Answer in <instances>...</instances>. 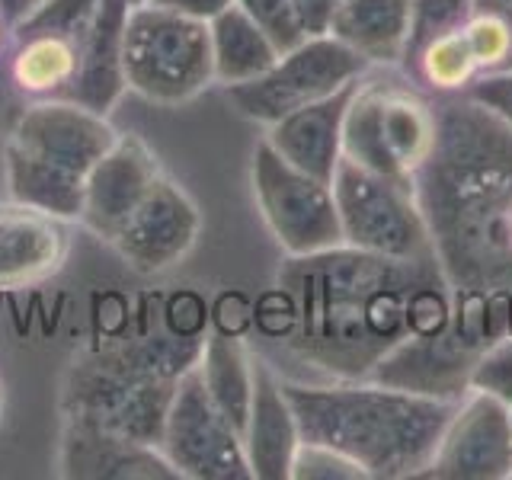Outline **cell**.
<instances>
[{"instance_id":"cell-1","label":"cell","mask_w":512,"mask_h":480,"mask_svg":"<svg viewBox=\"0 0 512 480\" xmlns=\"http://www.w3.org/2000/svg\"><path fill=\"white\" fill-rule=\"evenodd\" d=\"M436 276H442L436 253L394 260L340 244L288 256L279 292L292 320L282 343L298 362L333 381L372 378L410 340V301Z\"/></svg>"},{"instance_id":"cell-2","label":"cell","mask_w":512,"mask_h":480,"mask_svg":"<svg viewBox=\"0 0 512 480\" xmlns=\"http://www.w3.org/2000/svg\"><path fill=\"white\" fill-rule=\"evenodd\" d=\"M436 263L452 288H512V128L455 96L413 176Z\"/></svg>"},{"instance_id":"cell-3","label":"cell","mask_w":512,"mask_h":480,"mask_svg":"<svg viewBox=\"0 0 512 480\" xmlns=\"http://www.w3.org/2000/svg\"><path fill=\"white\" fill-rule=\"evenodd\" d=\"M301 442L349 458L365 477H423L458 400H439L375 378L304 384L282 381Z\"/></svg>"},{"instance_id":"cell-4","label":"cell","mask_w":512,"mask_h":480,"mask_svg":"<svg viewBox=\"0 0 512 480\" xmlns=\"http://www.w3.org/2000/svg\"><path fill=\"white\" fill-rule=\"evenodd\" d=\"M199 356L196 336H141L80 349L61 384V416L160 448L173 394Z\"/></svg>"},{"instance_id":"cell-5","label":"cell","mask_w":512,"mask_h":480,"mask_svg":"<svg viewBox=\"0 0 512 480\" xmlns=\"http://www.w3.org/2000/svg\"><path fill=\"white\" fill-rule=\"evenodd\" d=\"M116 138L100 112L64 96L39 100L16 119L4 148L10 199L61 221L80 218L87 176Z\"/></svg>"},{"instance_id":"cell-6","label":"cell","mask_w":512,"mask_h":480,"mask_svg":"<svg viewBox=\"0 0 512 480\" xmlns=\"http://www.w3.org/2000/svg\"><path fill=\"white\" fill-rule=\"evenodd\" d=\"M512 336V288H452L448 324L432 336H410L375 368V381L461 400L471 391L480 356Z\"/></svg>"},{"instance_id":"cell-7","label":"cell","mask_w":512,"mask_h":480,"mask_svg":"<svg viewBox=\"0 0 512 480\" xmlns=\"http://www.w3.org/2000/svg\"><path fill=\"white\" fill-rule=\"evenodd\" d=\"M125 84L160 106H180L215 84L208 23L138 4L125 23Z\"/></svg>"},{"instance_id":"cell-8","label":"cell","mask_w":512,"mask_h":480,"mask_svg":"<svg viewBox=\"0 0 512 480\" xmlns=\"http://www.w3.org/2000/svg\"><path fill=\"white\" fill-rule=\"evenodd\" d=\"M436 144V106L397 84H359L343 122V157L410 183Z\"/></svg>"},{"instance_id":"cell-9","label":"cell","mask_w":512,"mask_h":480,"mask_svg":"<svg viewBox=\"0 0 512 480\" xmlns=\"http://www.w3.org/2000/svg\"><path fill=\"white\" fill-rule=\"evenodd\" d=\"M330 186L346 247L394 260L432 253L426 218L410 183L365 170L343 157Z\"/></svg>"},{"instance_id":"cell-10","label":"cell","mask_w":512,"mask_h":480,"mask_svg":"<svg viewBox=\"0 0 512 480\" xmlns=\"http://www.w3.org/2000/svg\"><path fill=\"white\" fill-rule=\"evenodd\" d=\"M250 186L269 234L288 256L343 244L333 186L288 164L269 141H260L253 151Z\"/></svg>"},{"instance_id":"cell-11","label":"cell","mask_w":512,"mask_h":480,"mask_svg":"<svg viewBox=\"0 0 512 480\" xmlns=\"http://www.w3.org/2000/svg\"><path fill=\"white\" fill-rule=\"evenodd\" d=\"M365 71L368 64L352 48L324 32V36H308L282 52L260 77L228 87V96L240 109V116L272 125L285 119L288 112L327 100L343 87L356 84Z\"/></svg>"},{"instance_id":"cell-12","label":"cell","mask_w":512,"mask_h":480,"mask_svg":"<svg viewBox=\"0 0 512 480\" xmlns=\"http://www.w3.org/2000/svg\"><path fill=\"white\" fill-rule=\"evenodd\" d=\"M160 452L176 474L189 480H253L244 436L215 407L199 368L186 372L173 394Z\"/></svg>"},{"instance_id":"cell-13","label":"cell","mask_w":512,"mask_h":480,"mask_svg":"<svg viewBox=\"0 0 512 480\" xmlns=\"http://www.w3.org/2000/svg\"><path fill=\"white\" fill-rule=\"evenodd\" d=\"M423 477L442 480H506L512 477V416L500 397L471 388L436 445Z\"/></svg>"},{"instance_id":"cell-14","label":"cell","mask_w":512,"mask_h":480,"mask_svg":"<svg viewBox=\"0 0 512 480\" xmlns=\"http://www.w3.org/2000/svg\"><path fill=\"white\" fill-rule=\"evenodd\" d=\"M202 231V215L189 192L164 173L144 196V202L112 237V247L141 276L164 272L180 263Z\"/></svg>"},{"instance_id":"cell-15","label":"cell","mask_w":512,"mask_h":480,"mask_svg":"<svg viewBox=\"0 0 512 480\" xmlns=\"http://www.w3.org/2000/svg\"><path fill=\"white\" fill-rule=\"evenodd\" d=\"M164 176L157 154L138 135H119L116 144L96 160L80 205V224L106 244L122 231L151 186Z\"/></svg>"},{"instance_id":"cell-16","label":"cell","mask_w":512,"mask_h":480,"mask_svg":"<svg viewBox=\"0 0 512 480\" xmlns=\"http://www.w3.org/2000/svg\"><path fill=\"white\" fill-rule=\"evenodd\" d=\"M58 468L71 480H180L157 445L74 416H64Z\"/></svg>"},{"instance_id":"cell-17","label":"cell","mask_w":512,"mask_h":480,"mask_svg":"<svg viewBox=\"0 0 512 480\" xmlns=\"http://www.w3.org/2000/svg\"><path fill=\"white\" fill-rule=\"evenodd\" d=\"M68 260V231L61 218L23 202H0V292L29 288Z\"/></svg>"},{"instance_id":"cell-18","label":"cell","mask_w":512,"mask_h":480,"mask_svg":"<svg viewBox=\"0 0 512 480\" xmlns=\"http://www.w3.org/2000/svg\"><path fill=\"white\" fill-rule=\"evenodd\" d=\"M132 4L128 0H100L93 20L77 48V74L64 100H74L93 112H106L122 100L125 84V23Z\"/></svg>"},{"instance_id":"cell-19","label":"cell","mask_w":512,"mask_h":480,"mask_svg":"<svg viewBox=\"0 0 512 480\" xmlns=\"http://www.w3.org/2000/svg\"><path fill=\"white\" fill-rule=\"evenodd\" d=\"M301 432L282 381L272 368L253 362V404L244 426V452L256 480H292Z\"/></svg>"},{"instance_id":"cell-20","label":"cell","mask_w":512,"mask_h":480,"mask_svg":"<svg viewBox=\"0 0 512 480\" xmlns=\"http://www.w3.org/2000/svg\"><path fill=\"white\" fill-rule=\"evenodd\" d=\"M356 87L359 80L343 87L340 93L327 96V100H317L311 106L288 112L285 119L269 125L266 141L288 164H295L298 170L330 183L343 160V122Z\"/></svg>"},{"instance_id":"cell-21","label":"cell","mask_w":512,"mask_h":480,"mask_svg":"<svg viewBox=\"0 0 512 480\" xmlns=\"http://www.w3.org/2000/svg\"><path fill=\"white\" fill-rule=\"evenodd\" d=\"M327 36L352 48L368 68L400 64L410 42V0H340Z\"/></svg>"},{"instance_id":"cell-22","label":"cell","mask_w":512,"mask_h":480,"mask_svg":"<svg viewBox=\"0 0 512 480\" xmlns=\"http://www.w3.org/2000/svg\"><path fill=\"white\" fill-rule=\"evenodd\" d=\"M208 36H212L215 80L224 87H237V84H247L253 77H260L282 55L276 42H272L237 4H231L208 23Z\"/></svg>"},{"instance_id":"cell-23","label":"cell","mask_w":512,"mask_h":480,"mask_svg":"<svg viewBox=\"0 0 512 480\" xmlns=\"http://www.w3.org/2000/svg\"><path fill=\"white\" fill-rule=\"evenodd\" d=\"M196 368L205 381V391L215 400V407L244 436L250 404H253V359L244 349V343L237 340V333L205 336Z\"/></svg>"},{"instance_id":"cell-24","label":"cell","mask_w":512,"mask_h":480,"mask_svg":"<svg viewBox=\"0 0 512 480\" xmlns=\"http://www.w3.org/2000/svg\"><path fill=\"white\" fill-rule=\"evenodd\" d=\"M13 84L29 96H68L77 74V42L61 36H13Z\"/></svg>"},{"instance_id":"cell-25","label":"cell","mask_w":512,"mask_h":480,"mask_svg":"<svg viewBox=\"0 0 512 480\" xmlns=\"http://www.w3.org/2000/svg\"><path fill=\"white\" fill-rule=\"evenodd\" d=\"M407 68L416 80H423L436 93H468V87L480 77L468 42L461 36V26L445 36L429 39L420 52L407 58Z\"/></svg>"},{"instance_id":"cell-26","label":"cell","mask_w":512,"mask_h":480,"mask_svg":"<svg viewBox=\"0 0 512 480\" xmlns=\"http://www.w3.org/2000/svg\"><path fill=\"white\" fill-rule=\"evenodd\" d=\"M480 77L512 71V7L506 0H474L468 20L461 23Z\"/></svg>"},{"instance_id":"cell-27","label":"cell","mask_w":512,"mask_h":480,"mask_svg":"<svg viewBox=\"0 0 512 480\" xmlns=\"http://www.w3.org/2000/svg\"><path fill=\"white\" fill-rule=\"evenodd\" d=\"M96 4L100 0H45L42 7L13 26V36H61L80 45Z\"/></svg>"},{"instance_id":"cell-28","label":"cell","mask_w":512,"mask_h":480,"mask_svg":"<svg viewBox=\"0 0 512 480\" xmlns=\"http://www.w3.org/2000/svg\"><path fill=\"white\" fill-rule=\"evenodd\" d=\"M471 7H474V0H410V42H407L404 61L413 52H420L429 39L458 29L468 20Z\"/></svg>"},{"instance_id":"cell-29","label":"cell","mask_w":512,"mask_h":480,"mask_svg":"<svg viewBox=\"0 0 512 480\" xmlns=\"http://www.w3.org/2000/svg\"><path fill=\"white\" fill-rule=\"evenodd\" d=\"M234 4L276 42L279 52H288V48L308 39V32L298 20L295 0H234Z\"/></svg>"},{"instance_id":"cell-30","label":"cell","mask_w":512,"mask_h":480,"mask_svg":"<svg viewBox=\"0 0 512 480\" xmlns=\"http://www.w3.org/2000/svg\"><path fill=\"white\" fill-rule=\"evenodd\" d=\"M292 477L295 480H356V477H365V474L349 458H343L340 452H333V448L301 442L298 455H295Z\"/></svg>"},{"instance_id":"cell-31","label":"cell","mask_w":512,"mask_h":480,"mask_svg":"<svg viewBox=\"0 0 512 480\" xmlns=\"http://www.w3.org/2000/svg\"><path fill=\"white\" fill-rule=\"evenodd\" d=\"M471 388L500 397L503 404L512 400V336L490 346L471 372Z\"/></svg>"},{"instance_id":"cell-32","label":"cell","mask_w":512,"mask_h":480,"mask_svg":"<svg viewBox=\"0 0 512 480\" xmlns=\"http://www.w3.org/2000/svg\"><path fill=\"white\" fill-rule=\"evenodd\" d=\"M461 96H468V100L490 109L496 119H503L512 128V71L477 77L468 87V93H461Z\"/></svg>"},{"instance_id":"cell-33","label":"cell","mask_w":512,"mask_h":480,"mask_svg":"<svg viewBox=\"0 0 512 480\" xmlns=\"http://www.w3.org/2000/svg\"><path fill=\"white\" fill-rule=\"evenodd\" d=\"M336 7H340V0H295L298 20L308 36H324Z\"/></svg>"},{"instance_id":"cell-34","label":"cell","mask_w":512,"mask_h":480,"mask_svg":"<svg viewBox=\"0 0 512 480\" xmlns=\"http://www.w3.org/2000/svg\"><path fill=\"white\" fill-rule=\"evenodd\" d=\"M148 4L167 7L173 13H183V16H189V20L212 23L218 13H224L234 4V0H148Z\"/></svg>"},{"instance_id":"cell-35","label":"cell","mask_w":512,"mask_h":480,"mask_svg":"<svg viewBox=\"0 0 512 480\" xmlns=\"http://www.w3.org/2000/svg\"><path fill=\"white\" fill-rule=\"evenodd\" d=\"M45 0H0V16L7 20V26L13 29L20 20H26V16L36 10V7H42Z\"/></svg>"},{"instance_id":"cell-36","label":"cell","mask_w":512,"mask_h":480,"mask_svg":"<svg viewBox=\"0 0 512 480\" xmlns=\"http://www.w3.org/2000/svg\"><path fill=\"white\" fill-rule=\"evenodd\" d=\"M7 20H4V16H0V48H4V39H7Z\"/></svg>"},{"instance_id":"cell-37","label":"cell","mask_w":512,"mask_h":480,"mask_svg":"<svg viewBox=\"0 0 512 480\" xmlns=\"http://www.w3.org/2000/svg\"><path fill=\"white\" fill-rule=\"evenodd\" d=\"M0 420H4V381H0Z\"/></svg>"},{"instance_id":"cell-38","label":"cell","mask_w":512,"mask_h":480,"mask_svg":"<svg viewBox=\"0 0 512 480\" xmlns=\"http://www.w3.org/2000/svg\"><path fill=\"white\" fill-rule=\"evenodd\" d=\"M128 4H132V7H138V4H148V0H128Z\"/></svg>"},{"instance_id":"cell-39","label":"cell","mask_w":512,"mask_h":480,"mask_svg":"<svg viewBox=\"0 0 512 480\" xmlns=\"http://www.w3.org/2000/svg\"><path fill=\"white\" fill-rule=\"evenodd\" d=\"M506 407H509V416H512V400H509V404H506Z\"/></svg>"},{"instance_id":"cell-40","label":"cell","mask_w":512,"mask_h":480,"mask_svg":"<svg viewBox=\"0 0 512 480\" xmlns=\"http://www.w3.org/2000/svg\"><path fill=\"white\" fill-rule=\"evenodd\" d=\"M506 4H509V7H512V0H506Z\"/></svg>"}]
</instances>
